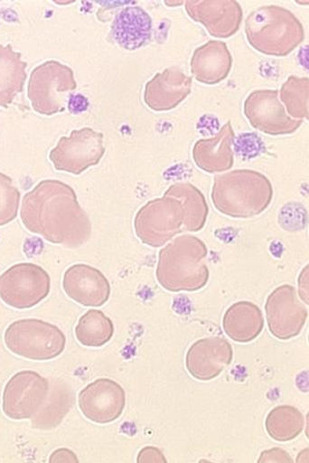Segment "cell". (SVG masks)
I'll return each instance as SVG.
<instances>
[{"label":"cell","instance_id":"obj_6","mask_svg":"<svg viewBox=\"0 0 309 463\" xmlns=\"http://www.w3.org/2000/svg\"><path fill=\"white\" fill-rule=\"evenodd\" d=\"M76 90L75 73L70 66L51 61L32 72L28 99L36 113L52 116L64 111L66 98Z\"/></svg>","mask_w":309,"mask_h":463},{"label":"cell","instance_id":"obj_5","mask_svg":"<svg viewBox=\"0 0 309 463\" xmlns=\"http://www.w3.org/2000/svg\"><path fill=\"white\" fill-rule=\"evenodd\" d=\"M5 343L14 354L35 362H48L62 354L66 337L61 329L49 322L22 319L6 328Z\"/></svg>","mask_w":309,"mask_h":463},{"label":"cell","instance_id":"obj_19","mask_svg":"<svg viewBox=\"0 0 309 463\" xmlns=\"http://www.w3.org/2000/svg\"><path fill=\"white\" fill-rule=\"evenodd\" d=\"M152 33L150 14L141 6H127L117 14L110 29V38L120 47L135 51L148 45Z\"/></svg>","mask_w":309,"mask_h":463},{"label":"cell","instance_id":"obj_23","mask_svg":"<svg viewBox=\"0 0 309 463\" xmlns=\"http://www.w3.org/2000/svg\"><path fill=\"white\" fill-rule=\"evenodd\" d=\"M164 195L175 198L182 204L185 214L183 231L196 232L203 229L209 216V205L200 189L192 184L179 182L169 187Z\"/></svg>","mask_w":309,"mask_h":463},{"label":"cell","instance_id":"obj_18","mask_svg":"<svg viewBox=\"0 0 309 463\" xmlns=\"http://www.w3.org/2000/svg\"><path fill=\"white\" fill-rule=\"evenodd\" d=\"M234 138L232 124L228 121L216 137L196 142L192 152L194 163L210 174L229 171L234 164Z\"/></svg>","mask_w":309,"mask_h":463},{"label":"cell","instance_id":"obj_13","mask_svg":"<svg viewBox=\"0 0 309 463\" xmlns=\"http://www.w3.org/2000/svg\"><path fill=\"white\" fill-rule=\"evenodd\" d=\"M126 406V394L116 381L102 378L86 386L79 394L83 415L97 424L112 423L119 419Z\"/></svg>","mask_w":309,"mask_h":463},{"label":"cell","instance_id":"obj_30","mask_svg":"<svg viewBox=\"0 0 309 463\" xmlns=\"http://www.w3.org/2000/svg\"><path fill=\"white\" fill-rule=\"evenodd\" d=\"M164 453L157 448L145 447L141 452L138 453L137 462H166Z\"/></svg>","mask_w":309,"mask_h":463},{"label":"cell","instance_id":"obj_32","mask_svg":"<svg viewBox=\"0 0 309 463\" xmlns=\"http://www.w3.org/2000/svg\"><path fill=\"white\" fill-rule=\"evenodd\" d=\"M50 462H79L77 455L69 449L56 450L50 458Z\"/></svg>","mask_w":309,"mask_h":463},{"label":"cell","instance_id":"obj_9","mask_svg":"<svg viewBox=\"0 0 309 463\" xmlns=\"http://www.w3.org/2000/svg\"><path fill=\"white\" fill-rule=\"evenodd\" d=\"M106 154L103 135L89 128L73 130L70 137H62L50 152V160L57 171L80 175L98 165Z\"/></svg>","mask_w":309,"mask_h":463},{"label":"cell","instance_id":"obj_15","mask_svg":"<svg viewBox=\"0 0 309 463\" xmlns=\"http://www.w3.org/2000/svg\"><path fill=\"white\" fill-rule=\"evenodd\" d=\"M62 285L66 296L84 307H102L108 303L112 291L102 271L82 263L65 271Z\"/></svg>","mask_w":309,"mask_h":463},{"label":"cell","instance_id":"obj_29","mask_svg":"<svg viewBox=\"0 0 309 463\" xmlns=\"http://www.w3.org/2000/svg\"><path fill=\"white\" fill-rule=\"evenodd\" d=\"M258 462H293V459L288 452L275 448V449L264 451Z\"/></svg>","mask_w":309,"mask_h":463},{"label":"cell","instance_id":"obj_10","mask_svg":"<svg viewBox=\"0 0 309 463\" xmlns=\"http://www.w3.org/2000/svg\"><path fill=\"white\" fill-rule=\"evenodd\" d=\"M50 392L49 381L33 371L14 374L5 385L3 410L13 420L32 419L45 402Z\"/></svg>","mask_w":309,"mask_h":463},{"label":"cell","instance_id":"obj_12","mask_svg":"<svg viewBox=\"0 0 309 463\" xmlns=\"http://www.w3.org/2000/svg\"><path fill=\"white\" fill-rule=\"evenodd\" d=\"M245 115L252 127L268 136H286L297 131L304 120L286 112L277 90H257L245 101Z\"/></svg>","mask_w":309,"mask_h":463},{"label":"cell","instance_id":"obj_2","mask_svg":"<svg viewBox=\"0 0 309 463\" xmlns=\"http://www.w3.org/2000/svg\"><path fill=\"white\" fill-rule=\"evenodd\" d=\"M208 247L195 235L174 239L159 253L156 278L169 292H196L208 285L210 269L206 264Z\"/></svg>","mask_w":309,"mask_h":463},{"label":"cell","instance_id":"obj_7","mask_svg":"<svg viewBox=\"0 0 309 463\" xmlns=\"http://www.w3.org/2000/svg\"><path fill=\"white\" fill-rule=\"evenodd\" d=\"M185 214L178 200L171 196L146 203L135 219L136 237L153 248L164 246L183 231Z\"/></svg>","mask_w":309,"mask_h":463},{"label":"cell","instance_id":"obj_11","mask_svg":"<svg viewBox=\"0 0 309 463\" xmlns=\"http://www.w3.org/2000/svg\"><path fill=\"white\" fill-rule=\"evenodd\" d=\"M265 312L270 334L281 341H288L303 332L308 319V311L299 300L293 286H279L269 294Z\"/></svg>","mask_w":309,"mask_h":463},{"label":"cell","instance_id":"obj_24","mask_svg":"<svg viewBox=\"0 0 309 463\" xmlns=\"http://www.w3.org/2000/svg\"><path fill=\"white\" fill-rule=\"evenodd\" d=\"M73 402L75 400L70 389L61 381H56L45 402L38 413L32 418L33 428L42 430L57 428L68 415Z\"/></svg>","mask_w":309,"mask_h":463},{"label":"cell","instance_id":"obj_4","mask_svg":"<svg viewBox=\"0 0 309 463\" xmlns=\"http://www.w3.org/2000/svg\"><path fill=\"white\" fill-rule=\"evenodd\" d=\"M247 39L254 49L270 56H286L304 41V28L289 10L265 5L248 14Z\"/></svg>","mask_w":309,"mask_h":463},{"label":"cell","instance_id":"obj_21","mask_svg":"<svg viewBox=\"0 0 309 463\" xmlns=\"http://www.w3.org/2000/svg\"><path fill=\"white\" fill-rule=\"evenodd\" d=\"M223 328L225 334L234 342H253L261 335L264 328L261 308L246 300L233 304L224 315Z\"/></svg>","mask_w":309,"mask_h":463},{"label":"cell","instance_id":"obj_17","mask_svg":"<svg viewBox=\"0 0 309 463\" xmlns=\"http://www.w3.org/2000/svg\"><path fill=\"white\" fill-rule=\"evenodd\" d=\"M186 11L216 38H230L238 33L242 20V9L237 2H187Z\"/></svg>","mask_w":309,"mask_h":463},{"label":"cell","instance_id":"obj_3","mask_svg":"<svg viewBox=\"0 0 309 463\" xmlns=\"http://www.w3.org/2000/svg\"><path fill=\"white\" fill-rule=\"evenodd\" d=\"M274 198V187L267 175L253 170L219 175L213 181L211 200L222 214L248 219L262 214Z\"/></svg>","mask_w":309,"mask_h":463},{"label":"cell","instance_id":"obj_27","mask_svg":"<svg viewBox=\"0 0 309 463\" xmlns=\"http://www.w3.org/2000/svg\"><path fill=\"white\" fill-rule=\"evenodd\" d=\"M308 78H298L291 76L286 80L278 97L286 109L288 114L293 119H308V95H309Z\"/></svg>","mask_w":309,"mask_h":463},{"label":"cell","instance_id":"obj_1","mask_svg":"<svg viewBox=\"0 0 309 463\" xmlns=\"http://www.w3.org/2000/svg\"><path fill=\"white\" fill-rule=\"evenodd\" d=\"M22 222L52 244L77 249L92 234L89 216L80 208L75 190L58 180H45L22 202Z\"/></svg>","mask_w":309,"mask_h":463},{"label":"cell","instance_id":"obj_31","mask_svg":"<svg viewBox=\"0 0 309 463\" xmlns=\"http://www.w3.org/2000/svg\"><path fill=\"white\" fill-rule=\"evenodd\" d=\"M89 107V101L83 95H70L69 99V109L71 113H80L86 111Z\"/></svg>","mask_w":309,"mask_h":463},{"label":"cell","instance_id":"obj_26","mask_svg":"<svg viewBox=\"0 0 309 463\" xmlns=\"http://www.w3.org/2000/svg\"><path fill=\"white\" fill-rule=\"evenodd\" d=\"M267 433L276 442L286 443L295 439L304 429V417L293 406H278L270 411L265 422Z\"/></svg>","mask_w":309,"mask_h":463},{"label":"cell","instance_id":"obj_28","mask_svg":"<svg viewBox=\"0 0 309 463\" xmlns=\"http://www.w3.org/2000/svg\"><path fill=\"white\" fill-rule=\"evenodd\" d=\"M20 191L9 175L0 173V226L14 222L18 215Z\"/></svg>","mask_w":309,"mask_h":463},{"label":"cell","instance_id":"obj_14","mask_svg":"<svg viewBox=\"0 0 309 463\" xmlns=\"http://www.w3.org/2000/svg\"><path fill=\"white\" fill-rule=\"evenodd\" d=\"M233 360L231 344L220 336L198 340L187 352L186 367L194 379L211 381L222 373Z\"/></svg>","mask_w":309,"mask_h":463},{"label":"cell","instance_id":"obj_22","mask_svg":"<svg viewBox=\"0 0 309 463\" xmlns=\"http://www.w3.org/2000/svg\"><path fill=\"white\" fill-rule=\"evenodd\" d=\"M27 63L12 45H0V108L9 107L23 91Z\"/></svg>","mask_w":309,"mask_h":463},{"label":"cell","instance_id":"obj_8","mask_svg":"<svg viewBox=\"0 0 309 463\" xmlns=\"http://www.w3.org/2000/svg\"><path fill=\"white\" fill-rule=\"evenodd\" d=\"M50 290L49 274L34 263L14 264L0 276V298L17 310L38 306L49 296Z\"/></svg>","mask_w":309,"mask_h":463},{"label":"cell","instance_id":"obj_16","mask_svg":"<svg viewBox=\"0 0 309 463\" xmlns=\"http://www.w3.org/2000/svg\"><path fill=\"white\" fill-rule=\"evenodd\" d=\"M191 88L192 78L178 69H167L146 83L144 99L154 112L171 111L189 97Z\"/></svg>","mask_w":309,"mask_h":463},{"label":"cell","instance_id":"obj_20","mask_svg":"<svg viewBox=\"0 0 309 463\" xmlns=\"http://www.w3.org/2000/svg\"><path fill=\"white\" fill-rule=\"evenodd\" d=\"M232 61V55L225 43L211 41L195 50L191 61V71L198 82L216 85L229 75Z\"/></svg>","mask_w":309,"mask_h":463},{"label":"cell","instance_id":"obj_25","mask_svg":"<svg viewBox=\"0 0 309 463\" xmlns=\"http://www.w3.org/2000/svg\"><path fill=\"white\" fill-rule=\"evenodd\" d=\"M75 333L77 340L83 346L100 348L112 340L115 326L105 313L90 310L80 318Z\"/></svg>","mask_w":309,"mask_h":463}]
</instances>
